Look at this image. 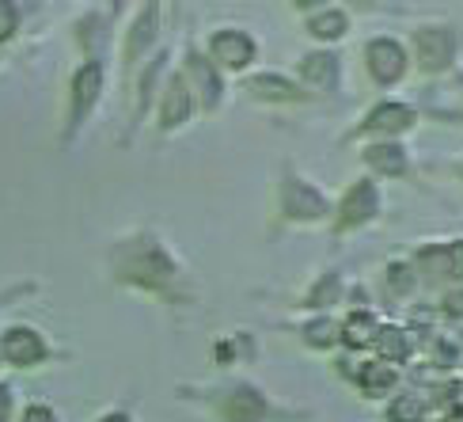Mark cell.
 <instances>
[{
    "mask_svg": "<svg viewBox=\"0 0 463 422\" xmlns=\"http://www.w3.org/2000/svg\"><path fill=\"white\" fill-rule=\"evenodd\" d=\"M364 65H369L376 84L388 88V84L402 81L411 57H407V50H402V43H395V38H373V43L364 46Z\"/></svg>",
    "mask_w": 463,
    "mask_h": 422,
    "instance_id": "1",
    "label": "cell"
},
{
    "mask_svg": "<svg viewBox=\"0 0 463 422\" xmlns=\"http://www.w3.org/2000/svg\"><path fill=\"white\" fill-rule=\"evenodd\" d=\"M414 53L421 69H449V62L456 57V31L452 27H418L414 31Z\"/></svg>",
    "mask_w": 463,
    "mask_h": 422,
    "instance_id": "2",
    "label": "cell"
},
{
    "mask_svg": "<svg viewBox=\"0 0 463 422\" xmlns=\"http://www.w3.org/2000/svg\"><path fill=\"white\" fill-rule=\"evenodd\" d=\"M376 214H380V190H376L373 179H361V183H354L350 190H345V198L338 206V228L342 233L345 228H361Z\"/></svg>",
    "mask_w": 463,
    "mask_h": 422,
    "instance_id": "3",
    "label": "cell"
},
{
    "mask_svg": "<svg viewBox=\"0 0 463 422\" xmlns=\"http://www.w3.org/2000/svg\"><path fill=\"white\" fill-rule=\"evenodd\" d=\"M126 278H137V282H145V285H160V282H167L171 278V263H167V255L160 252L156 244H133V247H126Z\"/></svg>",
    "mask_w": 463,
    "mask_h": 422,
    "instance_id": "4",
    "label": "cell"
},
{
    "mask_svg": "<svg viewBox=\"0 0 463 422\" xmlns=\"http://www.w3.org/2000/svg\"><path fill=\"white\" fill-rule=\"evenodd\" d=\"M281 209L297 221H319L326 214V198L316 187H307L304 179H285L281 187Z\"/></svg>",
    "mask_w": 463,
    "mask_h": 422,
    "instance_id": "5",
    "label": "cell"
},
{
    "mask_svg": "<svg viewBox=\"0 0 463 422\" xmlns=\"http://www.w3.org/2000/svg\"><path fill=\"white\" fill-rule=\"evenodd\" d=\"M209 53H213V62H221L224 69H243V65H250V57H255V38L228 27L209 38Z\"/></svg>",
    "mask_w": 463,
    "mask_h": 422,
    "instance_id": "6",
    "label": "cell"
},
{
    "mask_svg": "<svg viewBox=\"0 0 463 422\" xmlns=\"http://www.w3.org/2000/svg\"><path fill=\"white\" fill-rule=\"evenodd\" d=\"M414 126V110L407 103H380L373 107V114L364 119L361 133H376V138H395V133H407Z\"/></svg>",
    "mask_w": 463,
    "mask_h": 422,
    "instance_id": "7",
    "label": "cell"
},
{
    "mask_svg": "<svg viewBox=\"0 0 463 422\" xmlns=\"http://www.w3.org/2000/svg\"><path fill=\"white\" fill-rule=\"evenodd\" d=\"M0 350H5V358L12 361V366H34V361L46 358V342L38 339V331H31V328H12L5 335V342H0Z\"/></svg>",
    "mask_w": 463,
    "mask_h": 422,
    "instance_id": "8",
    "label": "cell"
},
{
    "mask_svg": "<svg viewBox=\"0 0 463 422\" xmlns=\"http://www.w3.org/2000/svg\"><path fill=\"white\" fill-rule=\"evenodd\" d=\"M99 88H103V69L95 62L76 72V81H72V122H80L91 110V103L99 100Z\"/></svg>",
    "mask_w": 463,
    "mask_h": 422,
    "instance_id": "9",
    "label": "cell"
},
{
    "mask_svg": "<svg viewBox=\"0 0 463 422\" xmlns=\"http://www.w3.org/2000/svg\"><path fill=\"white\" fill-rule=\"evenodd\" d=\"M224 422H262L266 418V399L255 388H236L224 399Z\"/></svg>",
    "mask_w": 463,
    "mask_h": 422,
    "instance_id": "10",
    "label": "cell"
},
{
    "mask_svg": "<svg viewBox=\"0 0 463 422\" xmlns=\"http://www.w3.org/2000/svg\"><path fill=\"white\" fill-rule=\"evenodd\" d=\"M300 81L312 88H338V81H342L338 57L335 53H307L300 62Z\"/></svg>",
    "mask_w": 463,
    "mask_h": 422,
    "instance_id": "11",
    "label": "cell"
},
{
    "mask_svg": "<svg viewBox=\"0 0 463 422\" xmlns=\"http://www.w3.org/2000/svg\"><path fill=\"white\" fill-rule=\"evenodd\" d=\"M364 164H369L376 176H402V171H407V152L395 141H376L364 149Z\"/></svg>",
    "mask_w": 463,
    "mask_h": 422,
    "instance_id": "12",
    "label": "cell"
},
{
    "mask_svg": "<svg viewBox=\"0 0 463 422\" xmlns=\"http://www.w3.org/2000/svg\"><path fill=\"white\" fill-rule=\"evenodd\" d=\"M395 366H388V361H361L357 366V385L364 396H388L395 388Z\"/></svg>",
    "mask_w": 463,
    "mask_h": 422,
    "instance_id": "13",
    "label": "cell"
},
{
    "mask_svg": "<svg viewBox=\"0 0 463 422\" xmlns=\"http://www.w3.org/2000/svg\"><path fill=\"white\" fill-rule=\"evenodd\" d=\"M345 27H350V19H345V12L335 8V5H323V8L307 12V31H312L316 38H323V43H335V38H342Z\"/></svg>",
    "mask_w": 463,
    "mask_h": 422,
    "instance_id": "14",
    "label": "cell"
},
{
    "mask_svg": "<svg viewBox=\"0 0 463 422\" xmlns=\"http://www.w3.org/2000/svg\"><path fill=\"white\" fill-rule=\"evenodd\" d=\"M186 114H190V84L183 81V76H175V81L167 84L160 122H164V129H175L179 122H186Z\"/></svg>",
    "mask_w": 463,
    "mask_h": 422,
    "instance_id": "15",
    "label": "cell"
},
{
    "mask_svg": "<svg viewBox=\"0 0 463 422\" xmlns=\"http://www.w3.org/2000/svg\"><path fill=\"white\" fill-rule=\"evenodd\" d=\"M186 72H190V81L198 84V91H202V103H205V107H217V100H221V81H217L213 65H209L202 53H190Z\"/></svg>",
    "mask_w": 463,
    "mask_h": 422,
    "instance_id": "16",
    "label": "cell"
},
{
    "mask_svg": "<svg viewBox=\"0 0 463 422\" xmlns=\"http://www.w3.org/2000/svg\"><path fill=\"white\" fill-rule=\"evenodd\" d=\"M376 331H380V323L369 316V312H357V316H350L338 328V339L345 342V347H354V350H364V347H373L376 342Z\"/></svg>",
    "mask_w": 463,
    "mask_h": 422,
    "instance_id": "17",
    "label": "cell"
},
{
    "mask_svg": "<svg viewBox=\"0 0 463 422\" xmlns=\"http://www.w3.org/2000/svg\"><path fill=\"white\" fill-rule=\"evenodd\" d=\"M373 347L388 358V366H392V361H407L411 358V335L402 328H380Z\"/></svg>",
    "mask_w": 463,
    "mask_h": 422,
    "instance_id": "18",
    "label": "cell"
},
{
    "mask_svg": "<svg viewBox=\"0 0 463 422\" xmlns=\"http://www.w3.org/2000/svg\"><path fill=\"white\" fill-rule=\"evenodd\" d=\"M250 91L259 95V100H297V84H288L285 76H274V72H262V76H255V81L247 84Z\"/></svg>",
    "mask_w": 463,
    "mask_h": 422,
    "instance_id": "19",
    "label": "cell"
},
{
    "mask_svg": "<svg viewBox=\"0 0 463 422\" xmlns=\"http://www.w3.org/2000/svg\"><path fill=\"white\" fill-rule=\"evenodd\" d=\"M426 411H430V404L418 392H402V396H395V404L388 408V418L392 422H426Z\"/></svg>",
    "mask_w": 463,
    "mask_h": 422,
    "instance_id": "20",
    "label": "cell"
},
{
    "mask_svg": "<svg viewBox=\"0 0 463 422\" xmlns=\"http://www.w3.org/2000/svg\"><path fill=\"white\" fill-rule=\"evenodd\" d=\"M304 339L312 342V347H335V342H338V323L326 320V316H319V320H312V323L304 328Z\"/></svg>",
    "mask_w": 463,
    "mask_h": 422,
    "instance_id": "21",
    "label": "cell"
},
{
    "mask_svg": "<svg viewBox=\"0 0 463 422\" xmlns=\"http://www.w3.org/2000/svg\"><path fill=\"white\" fill-rule=\"evenodd\" d=\"M152 34H156V8H141L137 31H133V38H129V57H137V53H141V46L148 43Z\"/></svg>",
    "mask_w": 463,
    "mask_h": 422,
    "instance_id": "22",
    "label": "cell"
},
{
    "mask_svg": "<svg viewBox=\"0 0 463 422\" xmlns=\"http://www.w3.org/2000/svg\"><path fill=\"white\" fill-rule=\"evenodd\" d=\"M338 290H342V282H338V274H326V278H319V285H316V290H312V297H307V304H335Z\"/></svg>",
    "mask_w": 463,
    "mask_h": 422,
    "instance_id": "23",
    "label": "cell"
},
{
    "mask_svg": "<svg viewBox=\"0 0 463 422\" xmlns=\"http://www.w3.org/2000/svg\"><path fill=\"white\" fill-rule=\"evenodd\" d=\"M445 271H449L456 282H463V240H456V244L445 247Z\"/></svg>",
    "mask_w": 463,
    "mask_h": 422,
    "instance_id": "24",
    "label": "cell"
},
{
    "mask_svg": "<svg viewBox=\"0 0 463 422\" xmlns=\"http://www.w3.org/2000/svg\"><path fill=\"white\" fill-rule=\"evenodd\" d=\"M456 342H449V339H437L433 342V350H430V358L437 361V366H452V361H456Z\"/></svg>",
    "mask_w": 463,
    "mask_h": 422,
    "instance_id": "25",
    "label": "cell"
},
{
    "mask_svg": "<svg viewBox=\"0 0 463 422\" xmlns=\"http://www.w3.org/2000/svg\"><path fill=\"white\" fill-rule=\"evenodd\" d=\"M15 27V8L12 5H0V38H8Z\"/></svg>",
    "mask_w": 463,
    "mask_h": 422,
    "instance_id": "26",
    "label": "cell"
},
{
    "mask_svg": "<svg viewBox=\"0 0 463 422\" xmlns=\"http://www.w3.org/2000/svg\"><path fill=\"white\" fill-rule=\"evenodd\" d=\"M445 312H449V316H463V290L445 293Z\"/></svg>",
    "mask_w": 463,
    "mask_h": 422,
    "instance_id": "27",
    "label": "cell"
},
{
    "mask_svg": "<svg viewBox=\"0 0 463 422\" xmlns=\"http://www.w3.org/2000/svg\"><path fill=\"white\" fill-rule=\"evenodd\" d=\"M24 422H57V415L50 408H27L24 411Z\"/></svg>",
    "mask_w": 463,
    "mask_h": 422,
    "instance_id": "28",
    "label": "cell"
},
{
    "mask_svg": "<svg viewBox=\"0 0 463 422\" xmlns=\"http://www.w3.org/2000/svg\"><path fill=\"white\" fill-rule=\"evenodd\" d=\"M8 415H12V392L0 385V422H8Z\"/></svg>",
    "mask_w": 463,
    "mask_h": 422,
    "instance_id": "29",
    "label": "cell"
},
{
    "mask_svg": "<svg viewBox=\"0 0 463 422\" xmlns=\"http://www.w3.org/2000/svg\"><path fill=\"white\" fill-rule=\"evenodd\" d=\"M103 422H129V418H126V415H107Z\"/></svg>",
    "mask_w": 463,
    "mask_h": 422,
    "instance_id": "30",
    "label": "cell"
}]
</instances>
